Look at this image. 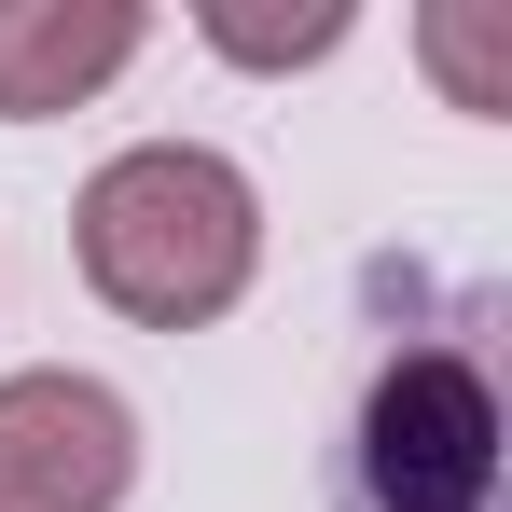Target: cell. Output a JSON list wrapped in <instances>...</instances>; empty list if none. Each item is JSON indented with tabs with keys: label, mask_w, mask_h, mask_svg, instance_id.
Returning a JSON list of instances; mask_svg holds the SVG:
<instances>
[{
	"label": "cell",
	"mask_w": 512,
	"mask_h": 512,
	"mask_svg": "<svg viewBox=\"0 0 512 512\" xmlns=\"http://www.w3.org/2000/svg\"><path fill=\"white\" fill-rule=\"evenodd\" d=\"M70 250H84V291L139 333H208L263 263V194L236 153L208 139H139L84 180L70 208Z\"/></svg>",
	"instance_id": "obj_1"
},
{
	"label": "cell",
	"mask_w": 512,
	"mask_h": 512,
	"mask_svg": "<svg viewBox=\"0 0 512 512\" xmlns=\"http://www.w3.org/2000/svg\"><path fill=\"white\" fill-rule=\"evenodd\" d=\"M208 42H222V56H250V70H305V56H333V42H346V0L291 14V28H263V14H208Z\"/></svg>",
	"instance_id": "obj_6"
},
{
	"label": "cell",
	"mask_w": 512,
	"mask_h": 512,
	"mask_svg": "<svg viewBox=\"0 0 512 512\" xmlns=\"http://www.w3.org/2000/svg\"><path fill=\"white\" fill-rule=\"evenodd\" d=\"M139 42H153V14H139V0H0V125L84 111Z\"/></svg>",
	"instance_id": "obj_4"
},
{
	"label": "cell",
	"mask_w": 512,
	"mask_h": 512,
	"mask_svg": "<svg viewBox=\"0 0 512 512\" xmlns=\"http://www.w3.org/2000/svg\"><path fill=\"white\" fill-rule=\"evenodd\" d=\"M360 485L374 512H485L499 485V402L457 346H402L360 402Z\"/></svg>",
	"instance_id": "obj_2"
},
{
	"label": "cell",
	"mask_w": 512,
	"mask_h": 512,
	"mask_svg": "<svg viewBox=\"0 0 512 512\" xmlns=\"http://www.w3.org/2000/svg\"><path fill=\"white\" fill-rule=\"evenodd\" d=\"M416 42H429V70L457 84V111H512V84H499V14H429Z\"/></svg>",
	"instance_id": "obj_5"
},
{
	"label": "cell",
	"mask_w": 512,
	"mask_h": 512,
	"mask_svg": "<svg viewBox=\"0 0 512 512\" xmlns=\"http://www.w3.org/2000/svg\"><path fill=\"white\" fill-rule=\"evenodd\" d=\"M139 416L97 374H0V512H125Z\"/></svg>",
	"instance_id": "obj_3"
}]
</instances>
